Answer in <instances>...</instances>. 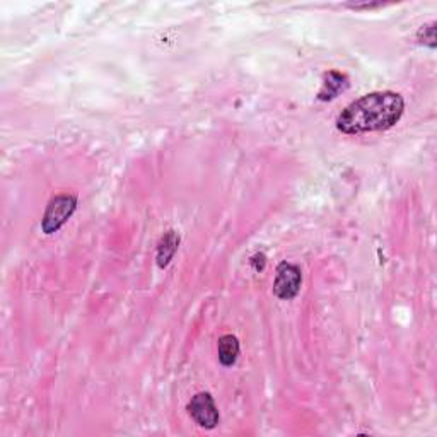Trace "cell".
I'll list each match as a JSON object with an SVG mask.
<instances>
[{"label": "cell", "instance_id": "6da1fadb", "mask_svg": "<svg viewBox=\"0 0 437 437\" xmlns=\"http://www.w3.org/2000/svg\"><path fill=\"white\" fill-rule=\"evenodd\" d=\"M405 101L398 92L378 91L355 99L337 118V128L347 135L381 132L395 127L403 115Z\"/></svg>", "mask_w": 437, "mask_h": 437}, {"label": "cell", "instance_id": "7a4b0ae2", "mask_svg": "<svg viewBox=\"0 0 437 437\" xmlns=\"http://www.w3.org/2000/svg\"><path fill=\"white\" fill-rule=\"evenodd\" d=\"M77 209V197L68 195H56L50 200L47 210H44V216L42 221V229L44 234H55L56 230L62 228L63 224L74 216Z\"/></svg>", "mask_w": 437, "mask_h": 437}, {"label": "cell", "instance_id": "3957f363", "mask_svg": "<svg viewBox=\"0 0 437 437\" xmlns=\"http://www.w3.org/2000/svg\"><path fill=\"white\" fill-rule=\"evenodd\" d=\"M302 284V273L299 266L293 265V263L282 261L277 266V275H275L273 282V293L278 299L284 301H290L299 294Z\"/></svg>", "mask_w": 437, "mask_h": 437}, {"label": "cell", "instance_id": "277c9868", "mask_svg": "<svg viewBox=\"0 0 437 437\" xmlns=\"http://www.w3.org/2000/svg\"><path fill=\"white\" fill-rule=\"evenodd\" d=\"M188 414L192 415V419L195 420L198 426L209 429V431L210 429H216L218 420H221L216 402H214L212 395L207 393V391L197 393L192 400H190Z\"/></svg>", "mask_w": 437, "mask_h": 437}, {"label": "cell", "instance_id": "5b68a950", "mask_svg": "<svg viewBox=\"0 0 437 437\" xmlns=\"http://www.w3.org/2000/svg\"><path fill=\"white\" fill-rule=\"evenodd\" d=\"M349 87V79L347 75L340 74V72H328L325 75V82H323L321 91L318 92V99L319 101H331L335 99L340 92H343L345 89Z\"/></svg>", "mask_w": 437, "mask_h": 437}, {"label": "cell", "instance_id": "8992f818", "mask_svg": "<svg viewBox=\"0 0 437 437\" xmlns=\"http://www.w3.org/2000/svg\"><path fill=\"white\" fill-rule=\"evenodd\" d=\"M217 352H218V362L224 367L234 366L240 357V340L234 335H222L218 338L217 343Z\"/></svg>", "mask_w": 437, "mask_h": 437}, {"label": "cell", "instance_id": "52a82bcc", "mask_svg": "<svg viewBox=\"0 0 437 437\" xmlns=\"http://www.w3.org/2000/svg\"><path fill=\"white\" fill-rule=\"evenodd\" d=\"M178 246H180V236L175 230H168L163 238H161L159 246H157V266L159 269H166L175 257L178 252Z\"/></svg>", "mask_w": 437, "mask_h": 437}, {"label": "cell", "instance_id": "ba28073f", "mask_svg": "<svg viewBox=\"0 0 437 437\" xmlns=\"http://www.w3.org/2000/svg\"><path fill=\"white\" fill-rule=\"evenodd\" d=\"M420 43L427 44L429 48H436V23L427 24V26L420 27V31L417 33Z\"/></svg>", "mask_w": 437, "mask_h": 437}, {"label": "cell", "instance_id": "9c48e42d", "mask_svg": "<svg viewBox=\"0 0 437 437\" xmlns=\"http://www.w3.org/2000/svg\"><path fill=\"white\" fill-rule=\"evenodd\" d=\"M265 254L263 253H257L254 254V257L252 258V265L254 266V270H258V272H260V270H263V266H265Z\"/></svg>", "mask_w": 437, "mask_h": 437}]
</instances>
